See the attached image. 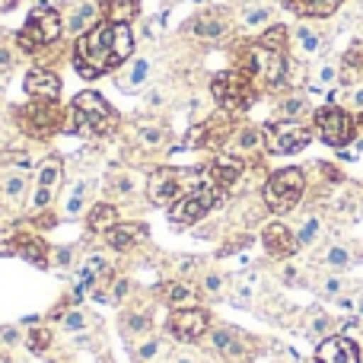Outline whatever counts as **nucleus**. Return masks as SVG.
<instances>
[{"instance_id": "obj_1", "label": "nucleus", "mask_w": 363, "mask_h": 363, "mask_svg": "<svg viewBox=\"0 0 363 363\" xmlns=\"http://www.w3.org/2000/svg\"><path fill=\"white\" fill-rule=\"evenodd\" d=\"M134 55V32L128 23H96L89 32L77 38V70L80 77L93 80V77L106 74V70L125 64Z\"/></svg>"}, {"instance_id": "obj_2", "label": "nucleus", "mask_w": 363, "mask_h": 363, "mask_svg": "<svg viewBox=\"0 0 363 363\" xmlns=\"http://www.w3.org/2000/svg\"><path fill=\"white\" fill-rule=\"evenodd\" d=\"M245 74L255 83H264L268 89H281L290 77V64H287V48H268V45L255 42L245 51L242 67Z\"/></svg>"}, {"instance_id": "obj_3", "label": "nucleus", "mask_w": 363, "mask_h": 363, "mask_svg": "<svg viewBox=\"0 0 363 363\" xmlns=\"http://www.w3.org/2000/svg\"><path fill=\"white\" fill-rule=\"evenodd\" d=\"M315 134L322 144L335 147V150H347L351 144H357V118L347 108L328 102V106L315 108Z\"/></svg>"}, {"instance_id": "obj_4", "label": "nucleus", "mask_w": 363, "mask_h": 363, "mask_svg": "<svg viewBox=\"0 0 363 363\" xmlns=\"http://www.w3.org/2000/svg\"><path fill=\"white\" fill-rule=\"evenodd\" d=\"M115 128V115L108 108V102L99 93H80L70 106V131L83 134H106Z\"/></svg>"}, {"instance_id": "obj_5", "label": "nucleus", "mask_w": 363, "mask_h": 363, "mask_svg": "<svg viewBox=\"0 0 363 363\" xmlns=\"http://www.w3.org/2000/svg\"><path fill=\"white\" fill-rule=\"evenodd\" d=\"M211 93L217 99V106L226 108V112H245L258 99L255 80L245 70H223V74H217L211 83Z\"/></svg>"}, {"instance_id": "obj_6", "label": "nucleus", "mask_w": 363, "mask_h": 363, "mask_svg": "<svg viewBox=\"0 0 363 363\" xmlns=\"http://www.w3.org/2000/svg\"><path fill=\"white\" fill-rule=\"evenodd\" d=\"M303 191H306V176L303 169H277L271 172L268 182H264V204H268L271 213H290L296 204H300Z\"/></svg>"}, {"instance_id": "obj_7", "label": "nucleus", "mask_w": 363, "mask_h": 363, "mask_svg": "<svg viewBox=\"0 0 363 363\" xmlns=\"http://www.w3.org/2000/svg\"><path fill=\"white\" fill-rule=\"evenodd\" d=\"M220 188L207 185V182H201V185H194L191 191H185L176 204L169 207V223L172 226H191L198 223L201 217H207V211H213L220 201Z\"/></svg>"}, {"instance_id": "obj_8", "label": "nucleus", "mask_w": 363, "mask_h": 363, "mask_svg": "<svg viewBox=\"0 0 363 363\" xmlns=\"http://www.w3.org/2000/svg\"><path fill=\"white\" fill-rule=\"evenodd\" d=\"M264 134V150L277 153V157H287V153H296L313 140V131H309L303 121H287V118H277L268 121L262 128Z\"/></svg>"}, {"instance_id": "obj_9", "label": "nucleus", "mask_w": 363, "mask_h": 363, "mask_svg": "<svg viewBox=\"0 0 363 363\" xmlns=\"http://www.w3.org/2000/svg\"><path fill=\"white\" fill-rule=\"evenodd\" d=\"M61 32H64V23H61V16H57V10L55 6H48V4H38L35 10L29 13L26 29L19 32V45H23L26 51H35L38 45L57 42Z\"/></svg>"}, {"instance_id": "obj_10", "label": "nucleus", "mask_w": 363, "mask_h": 363, "mask_svg": "<svg viewBox=\"0 0 363 363\" xmlns=\"http://www.w3.org/2000/svg\"><path fill=\"white\" fill-rule=\"evenodd\" d=\"M194 172H179V169H157L150 176V185H147V194H150L153 204L160 207H172L176 201L182 198L185 191H191V185H185V182H191Z\"/></svg>"}, {"instance_id": "obj_11", "label": "nucleus", "mask_w": 363, "mask_h": 363, "mask_svg": "<svg viewBox=\"0 0 363 363\" xmlns=\"http://www.w3.org/2000/svg\"><path fill=\"white\" fill-rule=\"evenodd\" d=\"M207 328H211V313H207L204 306L176 309V313L169 315V335H172L176 341H185V345H191V341L204 338Z\"/></svg>"}, {"instance_id": "obj_12", "label": "nucleus", "mask_w": 363, "mask_h": 363, "mask_svg": "<svg viewBox=\"0 0 363 363\" xmlns=\"http://www.w3.org/2000/svg\"><path fill=\"white\" fill-rule=\"evenodd\" d=\"M211 341H213L217 354L226 363H249L252 357H255V347H252V341L245 338L239 328H213Z\"/></svg>"}, {"instance_id": "obj_13", "label": "nucleus", "mask_w": 363, "mask_h": 363, "mask_svg": "<svg viewBox=\"0 0 363 363\" xmlns=\"http://www.w3.org/2000/svg\"><path fill=\"white\" fill-rule=\"evenodd\" d=\"M315 363H360V347L347 335H328L315 345Z\"/></svg>"}, {"instance_id": "obj_14", "label": "nucleus", "mask_w": 363, "mask_h": 363, "mask_svg": "<svg viewBox=\"0 0 363 363\" xmlns=\"http://www.w3.org/2000/svg\"><path fill=\"white\" fill-rule=\"evenodd\" d=\"M262 245L271 258H290V255H296V249H300V239H296V233L290 230V226L268 223L262 233Z\"/></svg>"}, {"instance_id": "obj_15", "label": "nucleus", "mask_w": 363, "mask_h": 363, "mask_svg": "<svg viewBox=\"0 0 363 363\" xmlns=\"http://www.w3.org/2000/svg\"><path fill=\"white\" fill-rule=\"evenodd\" d=\"M57 182H61V163H57V160H48V163L42 166V172H38L35 191H32V201H29V211H32V213L45 211V207L55 201Z\"/></svg>"}, {"instance_id": "obj_16", "label": "nucleus", "mask_w": 363, "mask_h": 363, "mask_svg": "<svg viewBox=\"0 0 363 363\" xmlns=\"http://www.w3.org/2000/svg\"><path fill=\"white\" fill-rule=\"evenodd\" d=\"M99 10H102L99 0H77V4H70L64 29H67L70 35H83V32H89L99 23Z\"/></svg>"}, {"instance_id": "obj_17", "label": "nucleus", "mask_w": 363, "mask_h": 363, "mask_svg": "<svg viewBox=\"0 0 363 363\" xmlns=\"http://www.w3.org/2000/svg\"><path fill=\"white\" fill-rule=\"evenodd\" d=\"M26 93L38 102L57 99V93H61V80H57V74H51V70H45V67H32L29 74H26Z\"/></svg>"}, {"instance_id": "obj_18", "label": "nucleus", "mask_w": 363, "mask_h": 363, "mask_svg": "<svg viewBox=\"0 0 363 363\" xmlns=\"http://www.w3.org/2000/svg\"><path fill=\"white\" fill-rule=\"evenodd\" d=\"M341 4H345V0H284V6H287L294 16H303V19H325V16H332Z\"/></svg>"}, {"instance_id": "obj_19", "label": "nucleus", "mask_w": 363, "mask_h": 363, "mask_svg": "<svg viewBox=\"0 0 363 363\" xmlns=\"http://www.w3.org/2000/svg\"><path fill=\"white\" fill-rule=\"evenodd\" d=\"M147 80H150V57H134V61L115 77L118 89H125V93H138Z\"/></svg>"}, {"instance_id": "obj_20", "label": "nucleus", "mask_w": 363, "mask_h": 363, "mask_svg": "<svg viewBox=\"0 0 363 363\" xmlns=\"http://www.w3.org/2000/svg\"><path fill=\"white\" fill-rule=\"evenodd\" d=\"M233 157H255V153L264 150V134L262 128H239L236 134H233V144H230Z\"/></svg>"}, {"instance_id": "obj_21", "label": "nucleus", "mask_w": 363, "mask_h": 363, "mask_svg": "<svg viewBox=\"0 0 363 363\" xmlns=\"http://www.w3.org/2000/svg\"><path fill=\"white\" fill-rule=\"evenodd\" d=\"M144 236H147V230L140 223H115L112 230H106V242L112 245V249H118V252L131 249V245L140 242Z\"/></svg>"}, {"instance_id": "obj_22", "label": "nucleus", "mask_w": 363, "mask_h": 363, "mask_svg": "<svg viewBox=\"0 0 363 363\" xmlns=\"http://www.w3.org/2000/svg\"><path fill=\"white\" fill-rule=\"evenodd\" d=\"M26 188H29V182H26V172H16V169H6L4 172V185H0V194H4V201L10 207H19L26 198Z\"/></svg>"}, {"instance_id": "obj_23", "label": "nucleus", "mask_w": 363, "mask_h": 363, "mask_svg": "<svg viewBox=\"0 0 363 363\" xmlns=\"http://www.w3.org/2000/svg\"><path fill=\"white\" fill-rule=\"evenodd\" d=\"M191 32L198 38H204V42H217V38H223L226 23L220 16H213V13H204L201 19H194V23H191Z\"/></svg>"}, {"instance_id": "obj_24", "label": "nucleus", "mask_w": 363, "mask_h": 363, "mask_svg": "<svg viewBox=\"0 0 363 363\" xmlns=\"http://www.w3.org/2000/svg\"><path fill=\"white\" fill-rule=\"evenodd\" d=\"M309 112H313V106H309V99L303 93L287 96V99L277 106V118H287V121H303Z\"/></svg>"}, {"instance_id": "obj_25", "label": "nucleus", "mask_w": 363, "mask_h": 363, "mask_svg": "<svg viewBox=\"0 0 363 363\" xmlns=\"http://www.w3.org/2000/svg\"><path fill=\"white\" fill-rule=\"evenodd\" d=\"M166 303L172 309H188V306H198V290L188 287V284H166L163 290Z\"/></svg>"}, {"instance_id": "obj_26", "label": "nucleus", "mask_w": 363, "mask_h": 363, "mask_svg": "<svg viewBox=\"0 0 363 363\" xmlns=\"http://www.w3.org/2000/svg\"><path fill=\"white\" fill-rule=\"evenodd\" d=\"M118 223V207L115 204H93V211H89V230H99V233H106V230H112V226Z\"/></svg>"}, {"instance_id": "obj_27", "label": "nucleus", "mask_w": 363, "mask_h": 363, "mask_svg": "<svg viewBox=\"0 0 363 363\" xmlns=\"http://www.w3.org/2000/svg\"><path fill=\"white\" fill-rule=\"evenodd\" d=\"M99 6L106 10L108 23H128L138 16V0H99Z\"/></svg>"}, {"instance_id": "obj_28", "label": "nucleus", "mask_w": 363, "mask_h": 363, "mask_svg": "<svg viewBox=\"0 0 363 363\" xmlns=\"http://www.w3.org/2000/svg\"><path fill=\"white\" fill-rule=\"evenodd\" d=\"M102 274H108V258L102 255V252H93V255H86V262L80 264V281L86 284H96Z\"/></svg>"}, {"instance_id": "obj_29", "label": "nucleus", "mask_w": 363, "mask_h": 363, "mask_svg": "<svg viewBox=\"0 0 363 363\" xmlns=\"http://www.w3.org/2000/svg\"><path fill=\"white\" fill-rule=\"evenodd\" d=\"M29 121L35 131H51V128H57V108H48V102L29 106Z\"/></svg>"}, {"instance_id": "obj_30", "label": "nucleus", "mask_w": 363, "mask_h": 363, "mask_svg": "<svg viewBox=\"0 0 363 363\" xmlns=\"http://www.w3.org/2000/svg\"><path fill=\"white\" fill-rule=\"evenodd\" d=\"M328 335H335V319L315 309V319L306 325V338L313 341V345H319V341H325Z\"/></svg>"}, {"instance_id": "obj_31", "label": "nucleus", "mask_w": 363, "mask_h": 363, "mask_svg": "<svg viewBox=\"0 0 363 363\" xmlns=\"http://www.w3.org/2000/svg\"><path fill=\"white\" fill-rule=\"evenodd\" d=\"M150 325H153L150 313H131L121 319V328H125L128 335H134V338H147V335H150Z\"/></svg>"}, {"instance_id": "obj_32", "label": "nucleus", "mask_w": 363, "mask_h": 363, "mask_svg": "<svg viewBox=\"0 0 363 363\" xmlns=\"http://www.w3.org/2000/svg\"><path fill=\"white\" fill-rule=\"evenodd\" d=\"M322 264L338 274V271H345L347 264H351V249H347V245H332V249L322 255Z\"/></svg>"}, {"instance_id": "obj_33", "label": "nucleus", "mask_w": 363, "mask_h": 363, "mask_svg": "<svg viewBox=\"0 0 363 363\" xmlns=\"http://www.w3.org/2000/svg\"><path fill=\"white\" fill-rule=\"evenodd\" d=\"M255 284H258V274H242V277H236L233 303H239V306H249L252 296H255Z\"/></svg>"}, {"instance_id": "obj_34", "label": "nucleus", "mask_w": 363, "mask_h": 363, "mask_svg": "<svg viewBox=\"0 0 363 363\" xmlns=\"http://www.w3.org/2000/svg\"><path fill=\"white\" fill-rule=\"evenodd\" d=\"M335 83H338V67H335L332 61L319 64V70L313 74V93H322V89L335 86Z\"/></svg>"}, {"instance_id": "obj_35", "label": "nucleus", "mask_w": 363, "mask_h": 363, "mask_svg": "<svg viewBox=\"0 0 363 363\" xmlns=\"http://www.w3.org/2000/svg\"><path fill=\"white\" fill-rule=\"evenodd\" d=\"M296 42H300L303 55H315V51L322 48V35L313 29V26H300V29H296Z\"/></svg>"}, {"instance_id": "obj_36", "label": "nucleus", "mask_w": 363, "mask_h": 363, "mask_svg": "<svg viewBox=\"0 0 363 363\" xmlns=\"http://www.w3.org/2000/svg\"><path fill=\"white\" fill-rule=\"evenodd\" d=\"M61 325H64V332L86 335L89 319H86V313H83V309H67V313H61Z\"/></svg>"}, {"instance_id": "obj_37", "label": "nucleus", "mask_w": 363, "mask_h": 363, "mask_svg": "<svg viewBox=\"0 0 363 363\" xmlns=\"http://www.w3.org/2000/svg\"><path fill=\"white\" fill-rule=\"evenodd\" d=\"M160 351H163V345H160V338H144L134 345V360L138 363H153L160 357Z\"/></svg>"}, {"instance_id": "obj_38", "label": "nucleus", "mask_w": 363, "mask_h": 363, "mask_svg": "<svg viewBox=\"0 0 363 363\" xmlns=\"http://www.w3.org/2000/svg\"><path fill=\"white\" fill-rule=\"evenodd\" d=\"M268 19H271V6L255 4V6H245L242 10V26L245 29H258V26H264Z\"/></svg>"}, {"instance_id": "obj_39", "label": "nucleus", "mask_w": 363, "mask_h": 363, "mask_svg": "<svg viewBox=\"0 0 363 363\" xmlns=\"http://www.w3.org/2000/svg\"><path fill=\"white\" fill-rule=\"evenodd\" d=\"M83 207H86V182H77L74 194H70L67 204H64V213H67V217H80Z\"/></svg>"}, {"instance_id": "obj_40", "label": "nucleus", "mask_w": 363, "mask_h": 363, "mask_svg": "<svg viewBox=\"0 0 363 363\" xmlns=\"http://www.w3.org/2000/svg\"><path fill=\"white\" fill-rule=\"evenodd\" d=\"M19 252H23V258H29L32 264H45V245L38 242L35 236H23V242H19Z\"/></svg>"}, {"instance_id": "obj_41", "label": "nucleus", "mask_w": 363, "mask_h": 363, "mask_svg": "<svg viewBox=\"0 0 363 363\" xmlns=\"http://www.w3.org/2000/svg\"><path fill=\"white\" fill-rule=\"evenodd\" d=\"M322 233V220L319 217H306L303 220V226L296 230V239H300V245H313L315 239H319Z\"/></svg>"}, {"instance_id": "obj_42", "label": "nucleus", "mask_w": 363, "mask_h": 363, "mask_svg": "<svg viewBox=\"0 0 363 363\" xmlns=\"http://www.w3.org/2000/svg\"><path fill=\"white\" fill-rule=\"evenodd\" d=\"M140 144L150 147V150H157V147L166 144V131L157 125H140Z\"/></svg>"}, {"instance_id": "obj_43", "label": "nucleus", "mask_w": 363, "mask_h": 363, "mask_svg": "<svg viewBox=\"0 0 363 363\" xmlns=\"http://www.w3.org/2000/svg\"><path fill=\"white\" fill-rule=\"evenodd\" d=\"M26 345H29L35 354L48 351V345H51V332H45V328H32V332L26 335Z\"/></svg>"}, {"instance_id": "obj_44", "label": "nucleus", "mask_w": 363, "mask_h": 363, "mask_svg": "<svg viewBox=\"0 0 363 363\" xmlns=\"http://www.w3.org/2000/svg\"><path fill=\"white\" fill-rule=\"evenodd\" d=\"M201 287H204V294H207V296H220V294H223V287H226V277H223V274H217V271H211V274H204Z\"/></svg>"}, {"instance_id": "obj_45", "label": "nucleus", "mask_w": 363, "mask_h": 363, "mask_svg": "<svg viewBox=\"0 0 363 363\" xmlns=\"http://www.w3.org/2000/svg\"><path fill=\"white\" fill-rule=\"evenodd\" d=\"M341 287H345V284H341V277H335V274L315 281V290H319L322 296H341Z\"/></svg>"}, {"instance_id": "obj_46", "label": "nucleus", "mask_w": 363, "mask_h": 363, "mask_svg": "<svg viewBox=\"0 0 363 363\" xmlns=\"http://www.w3.org/2000/svg\"><path fill=\"white\" fill-rule=\"evenodd\" d=\"M10 169H16V172H29V169H35V160H32L29 153H19V157H13V160H10Z\"/></svg>"}, {"instance_id": "obj_47", "label": "nucleus", "mask_w": 363, "mask_h": 363, "mask_svg": "<svg viewBox=\"0 0 363 363\" xmlns=\"http://www.w3.org/2000/svg\"><path fill=\"white\" fill-rule=\"evenodd\" d=\"M335 300H338V309H341V315H357V300H354V296H335Z\"/></svg>"}, {"instance_id": "obj_48", "label": "nucleus", "mask_w": 363, "mask_h": 363, "mask_svg": "<svg viewBox=\"0 0 363 363\" xmlns=\"http://www.w3.org/2000/svg\"><path fill=\"white\" fill-rule=\"evenodd\" d=\"M26 335L19 332V328H0V341H4V345H16V341H23Z\"/></svg>"}, {"instance_id": "obj_49", "label": "nucleus", "mask_w": 363, "mask_h": 363, "mask_svg": "<svg viewBox=\"0 0 363 363\" xmlns=\"http://www.w3.org/2000/svg\"><path fill=\"white\" fill-rule=\"evenodd\" d=\"M10 67H13V51L0 45V74H6Z\"/></svg>"}, {"instance_id": "obj_50", "label": "nucleus", "mask_w": 363, "mask_h": 363, "mask_svg": "<svg viewBox=\"0 0 363 363\" xmlns=\"http://www.w3.org/2000/svg\"><path fill=\"white\" fill-rule=\"evenodd\" d=\"M128 294V284L125 281H115V290H112V303H121Z\"/></svg>"}, {"instance_id": "obj_51", "label": "nucleus", "mask_w": 363, "mask_h": 363, "mask_svg": "<svg viewBox=\"0 0 363 363\" xmlns=\"http://www.w3.org/2000/svg\"><path fill=\"white\" fill-rule=\"evenodd\" d=\"M134 191V185H131V179H118V185H115V194H131Z\"/></svg>"}, {"instance_id": "obj_52", "label": "nucleus", "mask_w": 363, "mask_h": 363, "mask_svg": "<svg viewBox=\"0 0 363 363\" xmlns=\"http://www.w3.org/2000/svg\"><path fill=\"white\" fill-rule=\"evenodd\" d=\"M351 106H354V108H360V112H363V86H357V89L351 93Z\"/></svg>"}, {"instance_id": "obj_53", "label": "nucleus", "mask_w": 363, "mask_h": 363, "mask_svg": "<svg viewBox=\"0 0 363 363\" xmlns=\"http://www.w3.org/2000/svg\"><path fill=\"white\" fill-rule=\"evenodd\" d=\"M172 363H198V357H191V354H172Z\"/></svg>"}, {"instance_id": "obj_54", "label": "nucleus", "mask_w": 363, "mask_h": 363, "mask_svg": "<svg viewBox=\"0 0 363 363\" xmlns=\"http://www.w3.org/2000/svg\"><path fill=\"white\" fill-rule=\"evenodd\" d=\"M57 264H70V249H57Z\"/></svg>"}, {"instance_id": "obj_55", "label": "nucleus", "mask_w": 363, "mask_h": 363, "mask_svg": "<svg viewBox=\"0 0 363 363\" xmlns=\"http://www.w3.org/2000/svg\"><path fill=\"white\" fill-rule=\"evenodd\" d=\"M357 131L363 134V112H360V118H357Z\"/></svg>"}, {"instance_id": "obj_56", "label": "nucleus", "mask_w": 363, "mask_h": 363, "mask_svg": "<svg viewBox=\"0 0 363 363\" xmlns=\"http://www.w3.org/2000/svg\"><path fill=\"white\" fill-rule=\"evenodd\" d=\"M357 315H363V300L357 303Z\"/></svg>"}, {"instance_id": "obj_57", "label": "nucleus", "mask_w": 363, "mask_h": 363, "mask_svg": "<svg viewBox=\"0 0 363 363\" xmlns=\"http://www.w3.org/2000/svg\"><path fill=\"white\" fill-rule=\"evenodd\" d=\"M198 363H204V360H198Z\"/></svg>"}]
</instances>
